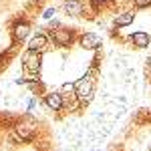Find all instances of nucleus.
Wrapping results in <instances>:
<instances>
[{
	"mask_svg": "<svg viewBox=\"0 0 151 151\" xmlns=\"http://www.w3.org/2000/svg\"><path fill=\"white\" fill-rule=\"evenodd\" d=\"M28 30H30V26L26 22H18L14 26V38H16V40H24V38L28 36Z\"/></svg>",
	"mask_w": 151,
	"mask_h": 151,
	"instance_id": "obj_10",
	"label": "nucleus"
},
{
	"mask_svg": "<svg viewBox=\"0 0 151 151\" xmlns=\"http://www.w3.org/2000/svg\"><path fill=\"white\" fill-rule=\"evenodd\" d=\"M63 10L67 12L69 16H81L83 10H85V6H83L79 0H67L65 6H63Z\"/></svg>",
	"mask_w": 151,
	"mask_h": 151,
	"instance_id": "obj_4",
	"label": "nucleus"
},
{
	"mask_svg": "<svg viewBox=\"0 0 151 151\" xmlns=\"http://www.w3.org/2000/svg\"><path fill=\"white\" fill-rule=\"evenodd\" d=\"M22 63L28 73H38L40 70V50H30L28 48L22 55Z\"/></svg>",
	"mask_w": 151,
	"mask_h": 151,
	"instance_id": "obj_1",
	"label": "nucleus"
},
{
	"mask_svg": "<svg viewBox=\"0 0 151 151\" xmlns=\"http://www.w3.org/2000/svg\"><path fill=\"white\" fill-rule=\"evenodd\" d=\"M131 22H133V14H131V12L119 14V16L115 18V24H117V26H129Z\"/></svg>",
	"mask_w": 151,
	"mask_h": 151,
	"instance_id": "obj_11",
	"label": "nucleus"
},
{
	"mask_svg": "<svg viewBox=\"0 0 151 151\" xmlns=\"http://www.w3.org/2000/svg\"><path fill=\"white\" fill-rule=\"evenodd\" d=\"M55 12H57L55 8H48V10L45 12V14H42V18H45V20H48V18H52V14H55Z\"/></svg>",
	"mask_w": 151,
	"mask_h": 151,
	"instance_id": "obj_13",
	"label": "nucleus"
},
{
	"mask_svg": "<svg viewBox=\"0 0 151 151\" xmlns=\"http://www.w3.org/2000/svg\"><path fill=\"white\" fill-rule=\"evenodd\" d=\"M97 2H105V0H97Z\"/></svg>",
	"mask_w": 151,
	"mask_h": 151,
	"instance_id": "obj_15",
	"label": "nucleus"
},
{
	"mask_svg": "<svg viewBox=\"0 0 151 151\" xmlns=\"http://www.w3.org/2000/svg\"><path fill=\"white\" fill-rule=\"evenodd\" d=\"M93 93V81H91V77H83L81 81L77 83V97L79 99H89Z\"/></svg>",
	"mask_w": 151,
	"mask_h": 151,
	"instance_id": "obj_2",
	"label": "nucleus"
},
{
	"mask_svg": "<svg viewBox=\"0 0 151 151\" xmlns=\"http://www.w3.org/2000/svg\"><path fill=\"white\" fill-rule=\"evenodd\" d=\"M101 45V36H97L95 32H87L81 36V47L83 48H97Z\"/></svg>",
	"mask_w": 151,
	"mask_h": 151,
	"instance_id": "obj_6",
	"label": "nucleus"
},
{
	"mask_svg": "<svg viewBox=\"0 0 151 151\" xmlns=\"http://www.w3.org/2000/svg\"><path fill=\"white\" fill-rule=\"evenodd\" d=\"M63 89H65V91H70V89H73V85H70V83H65V85H63Z\"/></svg>",
	"mask_w": 151,
	"mask_h": 151,
	"instance_id": "obj_14",
	"label": "nucleus"
},
{
	"mask_svg": "<svg viewBox=\"0 0 151 151\" xmlns=\"http://www.w3.org/2000/svg\"><path fill=\"white\" fill-rule=\"evenodd\" d=\"M131 40H133V45L137 48H147L151 38H149L147 32H133V35H131Z\"/></svg>",
	"mask_w": 151,
	"mask_h": 151,
	"instance_id": "obj_8",
	"label": "nucleus"
},
{
	"mask_svg": "<svg viewBox=\"0 0 151 151\" xmlns=\"http://www.w3.org/2000/svg\"><path fill=\"white\" fill-rule=\"evenodd\" d=\"M45 101H47V105L52 109V111H58L60 107H63V97L58 93H48L47 97H45Z\"/></svg>",
	"mask_w": 151,
	"mask_h": 151,
	"instance_id": "obj_9",
	"label": "nucleus"
},
{
	"mask_svg": "<svg viewBox=\"0 0 151 151\" xmlns=\"http://www.w3.org/2000/svg\"><path fill=\"white\" fill-rule=\"evenodd\" d=\"M47 42H48V38L42 35V32H38V35H35L32 38H30L28 48H30V50H42V48L47 47Z\"/></svg>",
	"mask_w": 151,
	"mask_h": 151,
	"instance_id": "obj_7",
	"label": "nucleus"
},
{
	"mask_svg": "<svg viewBox=\"0 0 151 151\" xmlns=\"http://www.w3.org/2000/svg\"><path fill=\"white\" fill-rule=\"evenodd\" d=\"M52 40L57 42L58 47H70L73 45V32L69 28H58L52 32Z\"/></svg>",
	"mask_w": 151,
	"mask_h": 151,
	"instance_id": "obj_3",
	"label": "nucleus"
},
{
	"mask_svg": "<svg viewBox=\"0 0 151 151\" xmlns=\"http://www.w3.org/2000/svg\"><path fill=\"white\" fill-rule=\"evenodd\" d=\"M151 0H135V6H139V8H143V6H149Z\"/></svg>",
	"mask_w": 151,
	"mask_h": 151,
	"instance_id": "obj_12",
	"label": "nucleus"
},
{
	"mask_svg": "<svg viewBox=\"0 0 151 151\" xmlns=\"http://www.w3.org/2000/svg\"><path fill=\"white\" fill-rule=\"evenodd\" d=\"M32 135H35V127L30 123H24V125L16 127V139L18 141H30Z\"/></svg>",
	"mask_w": 151,
	"mask_h": 151,
	"instance_id": "obj_5",
	"label": "nucleus"
}]
</instances>
